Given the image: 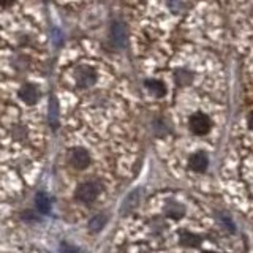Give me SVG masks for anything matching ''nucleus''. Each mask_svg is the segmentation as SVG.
Listing matches in <instances>:
<instances>
[{"label": "nucleus", "mask_w": 253, "mask_h": 253, "mask_svg": "<svg viewBox=\"0 0 253 253\" xmlns=\"http://www.w3.org/2000/svg\"><path fill=\"white\" fill-rule=\"evenodd\" d=\"M223 228L198 206L171 196L131 225L121 253H239Z\"/></svg>", "instance_id": "obj_1"}, {"label": "nucleus", "mask_w": 253, "mask_h": 253, "mask_svg": "<svg viewBox=\"0 0 253 253\" xmlns=\"http://www.w3.org/2000/svg\"><path fill=\"white\" fill-rule=\"evenodd\" d=\"M100 193H101V185L98 184V182L89 180V182H84V184H81L78 187L76 200L84 203V204H90L97 200Z\"/></svg>", "instance_id": "obj_2"}, {"label": "nucleus", "mask_w": 253, "mask_h": 253, "mask_svg": "<svg viewBox=\"0 0 253 253\" xmlns=\"http://www.w3.org/2000/svg\"><path fill=\"white\" fill-rule=\"evenodd\" d=\"M211 128H212V122L206 114L196 113L190 117V130H192L193 134L204 136V134H208L211 131Z\"/></svg>", "instance_id": "obj_3"}, {"label": "nucleus", "mask_w": 253, "mask_h": 253, "mask_svg": "<svg viewBox=\"0 0 253 253\" xmlns=\"http://www.w3.org/2000/svg\"><path fill=\"white\" fill-rule=\"evenodd\" d=\"M76 83L79 87H90L97 83V71L92 67H79L76 71Z\"/></svg>", "instance_id": "obj_4"}, {"label": "nucleus", "mask_w": 253, "mask_h": 253, "mask_svg": "<svg viewBox=\"0 0 253 253\" xmlns=\"http://www.w3.org/2000/svg\"><path fill=\"white\" fill-rule=\"evenodd\" d=\"M90 162H92L90 154L87 152L85 149H83V147L75 149L73 152H71V155H70V163L73 165L76 169H85V168H89Z\"/></svg>", "instance_id": "obj_5"}, {"label": "nucleus", "mask_w": 253, "mask_h": 253, "mask_svg": "<svg viewBox=\"0 0 253 253\" xmlns=\"http://www.w3.org/2000/svg\"><path fill=\"white\" fill-rule=\"evenodd\" d=\"M209 166V157L204 152H195L188 158V168L193 172H204Z\"/></svg>", "instance_id": "obj_6"}, {"label": "nucleus", "mask_w": 253, "mask_h": 253, "mask_svg": "<svg viewBox=\"0 0 253 253\" xmlns=\"http://www.w3.org/2000/svg\"><path fill=\"white\" fill-rule=\"evenodd\" d=\"M19 97L27 105H35V103L42 97V92L35 84H24L19 89Z\"/></svg>", "instance_id": "obj_7"}, {"label": "nucleus", "mask_w": 253, "mask_h": 253, "mask_svg": "<svg viewBox=\"0 0 253 253\" xmlns=\"http://www.w3.org/2000/svg\"><path fill=\"white\" fill-rule=\"evenodd\" d=\"M111 37H113V42L116 46L122 47L126 43V34H125V27L121 22H114L113 29H111Z\"/></svg>", "instance_id": "obj_8"}, {"label": "nucleus", "mask_w": 253, "mask_h": 253, "mask_svg": "<svg viewBox=\"0 0 253 253\" xmlns=\"http://www.w3.org/2000/svg\"><path fill=\"white\" fill-rule=\"evenodd\" d=\"M146 87L155 95V97H163L166 93V87L162 81H154V79H150V81H146Z\"/></svg>", "instance_id": "obj_9"}, {"label": "nucleus", "mask_w": 253, "mask_h": 253, "mask_svg": "<svg viewBox=\"0 0 253 253\" xmlns=\"http://www.w3.org/2000/svg\"><path fill=\"white\" fill-rule=\"evenodd\" d=\"M37 208H38L40 212H43V213L49 212V209H51V201H49V198H47L44 193H38L37 195Z\"/></svg>", "instance_id": "obj_10"}, {"label": "nucleus", "mask_w": 253, "mask_h": 253, "mask_svg": "<svg viewBox=\"0 0 253 253\" xmlns=\"http://www.w3.org/2000/svg\"><path fill=\"white\" fill-rule=\"evenodd\" d=\"M105 223H106V217L98 213V215L92 217V220L89 221V228H90V231H100V229L105 226Z\"/></svg>", "instance_id": "obj_11"}, {"label": "nucleus", "mask_w": 253, "mask_h": 253, "mask_svg": "<svg viewBox=\"0 0 253 253\" xmlns=\"http://www.w3.org/2000/svg\"><path fill=\"white\" fill-rule=\"evenodd\" d=\"M176 81L179 85H188L190 83L193 81V75L192 73H188V71H184V70H180L176 73Z\"/></svg>", "instance_id": "obj_12"}, {"label": "nucleus", "mask_w": 253, "mask_h": 253, "mask_svg": "<svg viewBox=\"0 0 253 253\" xmlns=\"http://www.w3.org/2000/svg\"><path fill=\"white\" fill-rule=\"evenodd\" d=\"M14 3V0H0V6H10Z\"/></svg>", "instance_id": "obj_13"}, {"label": "nucleus", "mask_w": 253, "mask_h": 253, "mask_svg": "<svg viewBox=\"0 0 253 253\" xmlns=\"http://www.w3.org/2000/svg\"><path fill=\"white\" fill-rule=\"evenodd\" d=\"M249 126H250V128L253 130V113L249 116Z\"/></svg>", "instance_id": "obj_14"}]
</instances>
